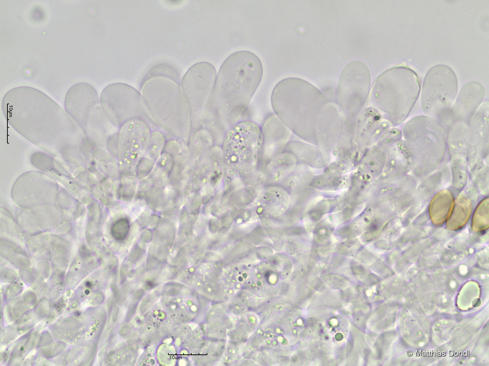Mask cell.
<instances>
[{"label": "cell", "mask_w": 489, "mask_h": 366, "mask_svg": "<svg viewBox=\"0 0 489 366\" xmlns=\"http://www.w3.org/2000/svg\"><path fill=\"white\" fill-rule=\"evenodd\" d=\"M420 84L416 72L405 66L388 69L377 79L372 99L379 109L397 118L410 112L419 94Z\"/></svg>", "instance_id": "4"}, {"label": "cell", "mask_w": 489, "mask_h": 366, "mask_svg": "<svg viewBox=\"0 0 489 366\" xmlns=\"http://www.w3.org/2000/svg\"><path fill=\"white\" fill-rule=\"evenodd\" d=\"M100 101L106 115L114 124L129 120L149 118L142 96L128 84L114 83L108 85L103 90Z\"/></svg>", "instance_id": "5"}, {"label": "cell", "mask_w": 489, "mask_h": 366, "mask_svg": "<svg viewBox=\"0 0 489 366\" xmlns=\"http://www.w3.org/2000/svg\"><path fill=\"white\" fill-rule=\"evenodd\" d=\"M129 230V221L128 219L125 218L117 220L111 228L113 237L118 240L124 239L127 237Z\"/></svg>", "instance_id": "11"}, {"label": "cell", "mask_w": 489, "mask_h": 366, "mask_svg": "<svg viewBox=\"0 0 489 366\" xmlns=\"http://www.w3.org/2000/svg\"><path fill=\"white\" fill-rule=\"evenodd\" d=\"M223 144L224 162L228 166H254L258 161L262 135L255 123L243 122L232 126Z\"/></svg>", "instance_id": "6"}, {"label": "cell", "mask_w": 489, "mask_h": 366, "mask_svg": "<svg viewBox=\"0 0 489 366\" xmlns=\"http://www.w3.org/2000/svg\"><path fill=\"white\" fill-rule=\"evenodd\" d=\"M178 71L167 63L152 68L142 81L141 93L148 112L166 126V122L189 120L190 108Z\"/></svg>", "instance_id": "3"}, {"label": "cell", "mask_w": 489, "mask_h": 366, "mask_svg": "<svg viewBox=\"0 0 489 366\" xmlns=\"http://www.w3.org/2000/svg\"><path fill=\"white\" fill-rule=\"evenodd\" d=\"M86 285H87V286H88V287H90V286H91V283H90V282H87V283L86 284Z\"/></svg>", "instance_id": "12"}, {"label": "cell", "mask_w": 489, "mask_h": 366, "mask_svg": "<svg viewBox=\"0 0 489 366\" xmlns=\"http://www.w3.org/2000/svg\"><path fill=\"white\" fill-rule=\"evenodd\" d=\"M456 76L451 68L444 64L431 68L423 83L422 104L427 113H437L448 109L457 91Z\"/></svg>", "instance_id": "8"}, {"label": "cell", "mask_w": 489, "mask_h": 366, "mask_svg": "<svg viewBox=\"0 0 489 366\" xmlns=\"http://www.w3.org/2000/svg\"><path fill=\"white\" fill-rule=\"evenodd\" d=\"M484 95L483 86L476 81L466 84L461 90L454 110L461 114L472 113L482 101Z\"/></svg>", "instance_id": "10"}, {"label": "cell", "mask_w": 489, "mask_h": 366, "mask_svg": "<svg viewBox=\"0 0 489 366\" xmlns=\"http://www.w3.org/2000/svg\"><path fill=\"white\" fill-rule=\"evenodd\" d=\"M263 72L260 60L251 52L239 51L228 56L217 76L209 114L237 118L258 87Z\"/></svg>", "instance_id": "2"}, {"label": "cell", "mask_w": 489, "mask_h": 366, "mask_svg": "<svg viewBox=\"0 0 489 366\" xmlns=\"http://www.w3.org/2000/svg\"><path fill=\"white\" fill-rule=\"evenodd\" d=\"M216 80L215 68L204 61L192 65L183 76L181 87L195 118L209 113Z\"/></svg>", "instance_id": "7"}, {"label": "cell", "mask_w": 489, "mask_h": 366, "mask_svg": "<svg viewBox=\"0 0 489 366\" xmlns=\"http://www.w3.org/2000/svg\"><path fill=\"white\" fill-rule=\"evenodd\" d=\"M85 292H86V294H89V290H88V289H87V290H86L85 291Z\"/></svg>", "instance_id": "13"}, {"label": "cell", "mask_w": 489, "mask_h": 366, "mask_svg": "<svg viewBox=\"0 0 489 366\" xmlns=\"http://www.w3.org/2000/svg\"><path fill=\"white\" fill-rule=\"evenodd\" d=\"M371 77L367 66L360 61L348 63L342 70L338 81V98L346 112H358L367 100Z\"/></svg>", "instance_id": "9"}, {"label": "cell", "mask_w": 489, "mask_h": 366, "mask_svg": "<svg viewBox=\"0 0 489 366\" xmlns=\"http://www.w3.org/2000/svg\"><path fill=\"white\" fill-rule=\"evenodd\" d=\"M7 122L29 142L69 166L90 162L92 148L83 131L62 107L41 91L16 87L3 96Z\"/></svg>", "instance_id": "1"}]
</instances>
